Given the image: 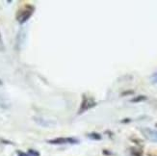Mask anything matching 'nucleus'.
Wrapping results in <instances>:
<instances>
[{"label":"nucleus","instance_id":"nucleus-1","mask_svg":"<svg viewBox=\"0 0 157 156\" xmlns=\"http://www.w3.org/2000/svg\"><path fill=\"white\" fill-rule=\"evenodd\" d=\"M34 10H35L34 6L30 5V4H27L24 7H22L17 13V19L18 23H20V24L25 23L33 15Z\"/></svg>","mask_w":157,"mask_h":156},{"label":"nucleus","instance_id":"nucleus-2","mask_svg":"<svg viewBox=\"0 0 157 156\" xmlns=\"http://www.w3.org/2000/svg\"><path fill=\"white\" fill-rule=\"evenodd\" d=\"M95 101L94 100V98L92 97H83V101H82L81 103V106L79 108V111H78V114H82L84 113L85 111L91 109L92 107L95 106Z\"/></svg>","mask_w":157,"mask_h":156},{"label":"nucleus","instance_id":"nucleus-3","mask_svg":"<svg viewBox=\"0 0 157 156\" xmlns=\"http://www.w3.org/2000/svg\"><path fill=\"white\" fill-rule=\"evenodd\" d=\"M141 132H142V134L144 135V136L147 140L157 143V130L151 129V128H148V127H146V128H142Z\"/></svg>","mask_w":157,"mask_h":156},{"label":"nucleus","instance_id":"nucleus-4","mask_svg":"<svg viewBox=\"0 0 157 156\" xmlns=\"http://www.w3.org/2000/svg\"><path fill=\"white\" fill-rule=\"evenodd\" d=\"M49 144L52 145H64V144H77L78 143V140L74 139V138H55L53 140H49L48 141Z\"/></svg>","mask_w":157,"mask_h":156},{"label":"nucleus","instance_id":"nucleus-5","mask_svg":"<svg viewBox=\"0 0 157 156\" xmlns=\"http://www.w3.org/2000/svg\"><path fill=\"white\" fill-rule=\"evenodd\" d=\"M9 106H10L9 100L7 99L1 93H0V107L1 108H8Z\"/></svg>","mask_w":157,"mask_h":156},{"label":"nucleus","instance_id":"nucleus-6","mask_svg":"<svg viewBox=\"0 0 157 156\" xmlns=\"http://www.w3.org/2000/svg\"><path fill=\"white\" fill-rule=\"evenodd\" d=\"M17 156H40V154H39V152L36 151V150H30L27 153L22 152V151H18V152H17Z\"/></svg>","mask_w":157,"mask_h":156},{"label":"nucleus","instance_id":"nucleus-7","mask_svg":"<svg viewBox=\"0 0 157 156\" xmlns=\"http://www.w3.org/2000/svg\"><path fill=\"white\" fill-rule=\"evenodd\" d=\"M88 137L90 138V139H92V140H101V135L100 134H98V133H91V134H89L88 135Z\"/></svg>","mask_w":157,"mask_h":156},{"label":"nucleus","instance_id":"nucleus-8","mask_svg":"<svg viewBox=\"0 0 157 156\" xmlns=\"http://www.w3.org/2000/svg\"><path fill=\"white\" fill-rule=\"evenodd\" d=\"M147 99V97L145 96H139L135 98H132L131 99V102H141V101H145Z\"/></svg>","mask_w":157,"mask_h":156},{"label":"nucleus","instance_id":"nucleus-9","mask_svg":"<svg viewBox=\"0 0 157 156\" xmlns=\"http://www.w3.org/2000/svg\"><path fill=\"white\" fill-rule=\"evenodd\" d=\"M151 81L152 84H156L157 83V71L152 74V76L151 78Z\"/></svg>","mask_w":157,"mask_h":156},{"label":"nucleus","instance_id":"nucleus-10","mask_svg":"<svg viewBox=\"0 0 157 156\" xmlns=\"http://www.w3.org/2000/svg\"><path fill=\"white\" fill-rule=\"evenodd\" d=\"M0 43H1V33H0Z\"/></svg>","mask_w":157,"mask_h":156},{"label":"nucleus","instance_id":"nucleus-11","mask_svg":"<svg viewBox=\"0 0 157 156\" xmlns=\"http://www.w3.org/2000/svg\"><path fill=\"white\" fill-rule=\"evenodd\" d=\"M0 85H2V81L1 80H0Z\"/></svg>","mask_w":157,"mask_h":156}]
</instances>
